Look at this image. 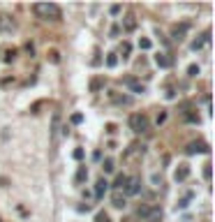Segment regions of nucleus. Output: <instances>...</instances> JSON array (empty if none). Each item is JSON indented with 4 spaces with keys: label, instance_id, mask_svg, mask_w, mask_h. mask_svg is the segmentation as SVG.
<instances>
[{
    "label": "nucleus",
    "instance_id": "1",
    "mask_svg": "<svg viewBox=\"0 0 215 222\" xmlns=\"http://www.w3.org/2000/svg\"><path fill=\"white\" fill-rule=\"evenodd\" d=\"M33 12L37 14L39 19H44V21H58L60 19V7L58 5H53V2H37V5H33Z\"/></svg>",
    "mask_w": 215,
    "mask_h": 222
},
{
    "label": "nucleus",
    "instance_id": "2",
    "mask_svg": "<svg viewBox=\"0 0 215 222\" xmlns=\"http://www.w3.org/2000/svg\"><path fill=\"white\" fill-rule=\"evenodd\" d=\"M129 127H132L137 134L148 132V116L146 114H132L129 116Z\"/></svg>",
    "mask_w": 215,
    "mask_h": 222
},
{
    "label": "nucleus",
    "instance_id": "3",
    "mask_svg": "<svg viewBox=\"0 0 215 222\" xmlns=\"http://www.w3.org/2000/svg\"><path fill=\"white\" fill-rule=\"evenodd\" d=\"M125 195H129V197H134V195H139V190H141V178L139 176H132V178H127V183H125Z\"/></svg>",
    "mask_w": 215,
    "mask_h": 222
},
{
    "label": "nucleus",
    "instance_id": "4",
    "mask_svg": "<svg viewBox=\"0 0 215 222\" xmlns=\"http://www.w3.org/2000/svg\"><path fill=\"white\" fill-rule=\"evenodd\" d=\"M185 153H187V155H194V153H208V146L204 141H192V143H187Z\"/></svg>",
    "mask_w": 215,
    "mask_h": 222
},
{
    "label": "nucleus",
    "instance_id": "5",
    "mask_svg": "<svg viewBox=\"0 0 215 222\" xmlns=\"http://www.w3.org/2000/svg\"><path fill=\"white\" fill-rule=\"evenodd\" d=\"M14 30V21H12V16H7V14H0V33H12Z\"/></svg>",
    "mask_w": 215,
    "mask_h": 222
},
{
    "label": "nucleus",
    "instance_id": "6",
    "mask_svg": "<svg viewBox=\"0 0 215 222\" xmlns=\"http://www.w3.org/2000/svg\"><path fill=\"white\" fill-rule=\"evenodd\" d=\"M134 155H144V146H139V143H132L127 151H125V155H123V157H125V160H132Z\"/></svg>",
    "mask_w": 215,
    "mask_h": 222
},
{
    "label": "nucleus",
    "instance_id": "7",
    "mask_svg": "<svg viewBox=\"0 0 215 222\" xmlns=\"http://www.w3.org/2000/svg\"><path fill=\"white\" fill-rule=\"evenodd\" d=\"M187 30H190V26H187V23H181V26H173V28H171V37H173V39H183V35H185Z\"/></svg>",
    "mask_w": 215,
    "mask_h": 222
},
{
    "label": "nucleus",
    "instance_id": "8",
    "mask_svg": "<svg viewBox=\"0 0 215 222\" xmlns=\"http://www.w3.org/2000/svg\"><path fill=\"white\" fill-rule=\"evenodd\" d=\"M106 190H109V183H106L104 178H100V180H97V187H95V197L102 199V197L106 195Z\"/></svg>",
    "mask_w": 215,
    "mask_h": 222
},
{
    "label": "nucleus",
    "instance_id": "9",
    "mask_svg": "<svg viewBox=\"0 0 215 222\" xmlns=\"http://www.w3.org/2000/svg\"><path fill=\"white\" fill-rule=\"evenodd\" d=\"M125 86H129V88H132V93H144V90H146L137 79H134V76H127V79H125Z\"/></svg>",
    "mask_w": 215,
    "mask_h": 222
},
{
    "label": "nucleus",
    "instance_id": "10",
    "mask_svg": "<svg viewBox=\"0 0 215 222\" xmlns=\"http://www.w3.org/2000/svg\"><path fill=\"white\" fill-rule=\"evenodd\" d=\"M187 176H190V167H187V164H181V167L176 169V174H173V178H176L178 183H181V180H185Z\"/></svg>",
    "mask_w": 215,
    "mask_h": 222
},
{
    "label": "nucleus",
    "instance_id": "11",
    "mask_svg": "<svg viewBox=\"0 0 215 222\" xmlns=\"http://www.w3.org/2000/svg\"><path fill=\"white\" fill-rule=\"evenodd\" d=\"M155 62H157V67H162V70L171 67V58H167L164 53H157V56H155Z\"/></svg>",
    "mask_w": 215,
    "mask_h": 222
},
{
    "label": "nucleus",
    "instance_id": "12",
    "mask_svg": "<svg viewBox=\"0 0 215 222\" xmlns=\"http://www.w3.org/2000/svg\"><path fill=\"white\" fill-rule=\"evenodd\" d=\"M150 211H153V206H139V208H137V218L146 222L148 218H150Z\"/></svg>",
    "mask_w": 215,
    "mask_h": 222
},
{
    "label": "nucleus",
    "instance_id": "13",
    "mask_svg": "<svg viewBox=\"0 0 215 222\" xmlns=\"http://www.w3.org/2000/svg\"><path fill=\"white\" fill-rule=\"evenodd\" d=\"M111 204L116 206V208H125V195H121V192H113Z\"/></svg>",
    "mask_w": 215,
    "mask_h": 222
},
{
    "label": "nucleus",
    "instance_id": "14",
    "mask_svg": "<svg viewBox=\"0 0 215 222\" xmlns=\"http://www.w3.org/2000/svg\"><path fill=\"white\" fill-rule=\"evenodd\" d=\"M125 183H127V176L118 174V176H116V180H113V190H116V192H121L123 187H125Z\"/></svg>",
    "mask_w": 215,
    "mask_h": 222
},
{
    "label": "nucleus",
    "instance_id": "15",
    "mask_svg": "<svg viewBox=\"0 0 215 222\" xmlns=\"http://www.w3.org/2000/svg\"><path fill=\"white\" fill-rule=\"evenodd\" d=\"M102 86H104V79H102V76L93 79V81H90V93H100V90H102Z\"/></svg>",
    "mask_w": 215,
    "mask_h": 222
},
{
    "label": "nucleus",
    "instance_id": "16",
    "mask_svg": "<svg viewBox=\"0 0 215 222\" xmlns=\"http://www.w3.org/2000/svg\"><path fill=\"white\" fill-rule=\"evenodd\" d=\"M86 178H88V169H86V167H79V171H77V178H74V180H77L79 185H81V183H83Z\"/></svg>",
    "mask_w": 215,
    "mask_h": 222
},
{
    "label": "nucleus",
    "instance_id": "17",
    "mask_svg": "<svg viewBox=\"0 0 215 222\" xmlns=\"http://www.w3.org/2000/svg\"><path fill=\"white\" fill-rule=\"evenodd\" d=\"M109 97H111L113 102H118V104H129V97H127V95H116V93H109Z\"/></svg>",
    "mask_w": 215,
    "mask_h": 222
},
{
    "label": "nucleus",
    "instance_id": "18",
    "mask_svg": "<svg viewBox=\"0 0 215 222\" xmlns=\"http://www.w3.org/2000/svg\"><path fill=\"white\" fill-rule=\"evenodd\" d=\"M58 130H60V116L56 114V116H53V123H51V134H53V139H56Z\"/></svg>",
    "mask_w": 215,
    "mask_h": 222
},
{
    "label": "nucleus",
    "instance_id": "19",
    "mask_svg": "<svg viewBox=\"0 0 215 222\" xmlns=\"http://www.w3.org/2000/svg\"><path fill=\"white\" fill-rule=\"evenodd\" d=\"M2 60L5 62H9V60H14V58H16V49H5V51H2Z\"/></svg>",
    "mask_w": 215,
    "mask_h": 222
},
{
    "label": "nucleus",
    "instance_id": "20",
    "mask_svg": "<svg viewBox=\"0 0 215 222\" xmlns=\"http://www.w3.org/2000/svg\"><path fill=\"white\" fill-rule=\"evenodd\" d=\"M150 46H153V42H150L148 37H141V39H139V49H141V51H148Z\"/></svg>",
    "mask_w": 215,
    "mask_h": 222
},
{
    "label": "nucleus",
    "instance_id": "21",
    "mask_svg": "<svg viewBox=\"0 0 215 222\" xmlns=\"http://www.w3.org/2000/svg\"><path fill=\"white\" fill-rule=\"evenodd\" d=\"M116 65H118V56L109 53V56H106V67H116Z\"/></svg>",
    "mask_w": 215,
    "mask_h": 222
},
{
    "label": "nucleus",
    "instance_id": "22",
    "mask_svg": "<svg viewBox=\"0 0 215 222\" xmlns=\"http://www.w3.org/2000/svg\"><path fill=\"white\" fill-rule=\"evenodd\" d=\"M134 28H137V21H134L132 16H127V19H125V30L129 33V30H134Z\"/></svg>",
    "mask_w": 215,
    "mask_h": 222
},
{
    "label": "nucleus",
    "instance_id": "23",
    "mask_svg": "<svg viewBox=\"0 0 215 222\" xmlns=\"http://www.w3.org/2000/svg\"><path fill=\"white\" fill-rule=\"evenodd\" d=\"M69 123H72V125H81V123H83V114H72Z\"/></svg>",
    "mask_w": 215,
    "mask_h": 222
},
{
    "label": "nucleus",
    "instance_id": "24",
    "mask_svg": "<svg viewBox=\"0 0 215 222\" xmlns=\"http://www.w3.org/2000/svg\"><path fill=\"white\" fill-rule=\"evenodd\" d=\"M95 222H111V220H109V215L104 213V211H100V213L95 215Z\"/></svg>",
    "mask_w": 215,
    "mask_h": 222
},
{
    "label": "nucleus",
    "instance_id": "25",
    "mask_svg": "<svg viewBox=\"0 0 215 222\" xmlns=\"http://www.w3.org/2000/svg\"><path fill=\"white\" fill-rule=\"evenodd\" d=\"M121 51H123V58H127V56H129V51H132V46H129V42H123Z\"/></svg>",
    "mask_w": 215,
    "mask_h": 222
},
{
    "label": "nucleus",
    "instance_id": "26",
    "mask_svg": "<svg viewBox=\"0 0 215 222\" xmlns=\"http://www.w3.org/2000/svg\"><path fill=\"white\" fill-rule=\"evenodd\" d=\"M199 74V65H190L187 67V76H197Z\"/></svg>",
    "mask_w": 215,
    "mask_h": 222
},
{
    "label": "nucleus",
    "instance_id": "27",
    "mask_svg": "<svg viewBox=\"0 0 215 222\" xmlns=\"http://www.w3.org/2000/svg\"><path fill=\"white\" fill-rule=\"evenodd\" d=\"M102 169H104V171H106V174H111V171H113V162H111V160H104Z\"/></svg>",
    "mask_w": 215,
    "mask_h": 222
},
{
    "label": "nucleus",
    "instance_id": "28",
    "mask_svg": "<svg viewBox=\"0 0 215 222\" xmlns=\"http://www.w3.org/2000/svg\"><path fill=\"white\" fill-rule=\"evenodd\" d=\"M83 155H86V153H83V148H77V151L72 153V157H74V160H83Z\"/></svg>",
    "mask_w": 215,
    "mask_h": 222
},
{
    "label": "nucleus",
    "instance_id": "29",
    "mask_svg": "<svg viewBox=\"0 0 215 222\" xmlns=\"http://www.w3.org/2000/svg\"><path fill=\"white\" fill-rule=\"evenodd\" d=\"M204 44H206V42H204V37H201V39H194V42H192V49H194V51H199Z\"/></svg>",
    "mask_w": 215,
    "mask_h": 222
},
{
    "label": "nucleus",
    "instance_id": "30",
    "mask_svg": "<svg viewBox=\"0 0 215 222\" xmlns=\"http://www.w3.org/2000/svg\"><path fill=\"white\" fill-rule=\"evenodd\" d=\"M185 120H187V123H199V116L197 114H187V116H185Z\"/></svg>",
    "mask_w": 215,
    "mask_h": 222
},
{
    "label": "nucleus",
    "instance_id": "31",
    "mask_svg": "<svg viewBox=\"0 0 215 222\" xmlns=\"http://www.w3.org/2000/svg\"><path fill=\"white\" fill-rule=\"evenodd\" d=\"M204 178L211 180V164H204Z\"/></svg>",
    "mask_w": 215,
    "mask_h": 222
},
{
    "label": "nucleus",
    "instance_id": "32",
    "mask_svg": "<svg viewBox=\"0 0 215 222\" xmlns=\"http://www.w3.org/2000/svg\"><path fill=\"white\" fill-rule=\"evenodd\" d=\"M164 120H167V114H164V111H162V114H157V120H155V123H157V125H162Z\"/></svg>",
    "mask_w": 215,
    "mask_h": 222
},
{
    "label": "nucleus",
    "instance_id": "33",
    "mask_svg": "<svg viewBox=\"0 0 215 222\" xmlns=\"http://www.w3.org/2000/svg\"><path fill=\"white\" fill-rule=\"evenodd\" d=\"M23 49H26V53H30V56H33V53H35V46H33V44H30V42H28V44H26V46H23Z\"/></svg>",
    "mask_w": 215,
    "mask_h": 222
},
{
    "label": "nucleus",
    "instance_id": "34",
    "mask_svg": "<svg viewBox=\"0 0 215 222\" xmlns=\"http://www.w3.org/2000/svg\"><path fill=\"white\" fill-rule=\"evenodd\" d=\"M111 14H121V5H111Z\"/></svg>",
    "mask_w": 215,
    "mask_h": 222
}]
</instances>
